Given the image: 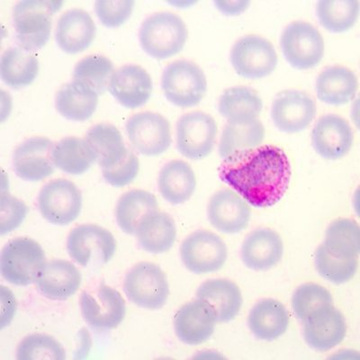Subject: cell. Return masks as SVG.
<instances>
[{
	"label": "cell",
	"mask_w": 360,
	"mask_h": 360,
	"mask_svg": "<svg viewBox=\"0 0 360 360\" xmlns=\"http://www.w3.org/2000/svg\"><path fill=\"white\" fill-rule=\"evenodd\" d=\"M158 208L159 205L153 193L134 189L125 192L119 198L115 207V220L122 231L135 236L144 218L158 211Z\"/></svg>",
	"instance_id": "cell-34"
},
{
	"label": "cell",
	"mask_w": 360,
	"mask_h": 360,
	"mask_svg": "<svg viewBox=\"0 0 360 360\" xmlns=\"http://www.w3.org/2000/svg\"><path fill=\"white\" fill-rule=\"evenodd\" d=\"M262 109L259 93L244 86L225 90L218 102V111L229 124H244L258 120Z\"/></svg>",
	"instance_id": "cell-30"
},
{
	"label": "cell",
	"mask_w": 360,
	"mask_h": 360,
	"mask_svg": "<svg viewBox=\"0 0 360 360\" xmlns=\"http://www.w3.org/2000/svg\"><path fill=\"white\" fill-rule=\"evenodd\" d=\"M134 5L133 0H98L95 2V13L104 27L117 28L131 18Z\"/></svg>",
	"instance_id": "cell-43"
},
{
	"label": "cell",
	"mask_w": 360,
	"mask_h": 360,
	"mask_svg": "<svg viewBox=\"0 0 360 360\" xmlns=\"http://www.w3.org/2000/svg\"><path fill=\"white\" fill-rule=\"evenodd\" d=\"M34 284L44 297L63 301L79 291L82 284V275L72 262L53 259L45 263Z\"/></svg>",
	"instance_id": "cell-23"
},
{
	"label": "cell",
	"mask_w": 360,
	"mask_h": 360,
	"mask_svg": "<svg viewBox=\"0 0 360 360\" xmlns=\"http://www.w3.org/2000/svg\"><path fill=\"white\" fill-rule=\"evenodd\" d=\"M359 82L352 70L343 66L327 68L318 76L315 90L319 101L332 105H342L354 101Z\"/></svg>",
	"instance_id": "cell-28"
},
{
	"label": "cell",
	"mask_w": 360,
	"mask_h": 360,
	"mask_svg": "<svg viewBox=\"0 0 360 360\" xmlns=\"http://www.w3.org/2000/svg\"><path fill=\"white\" fill-rule=\"evenodd\" d=\"M303 323L305 342L317 352H328L345 339V318L333 304L314 311Z\"/></svg>",
	"instance_id": "cell-17"
},
{
	"label": "cell",
	"mask_w": 360,
	"mask_h": 360,
	"mask_svg": "<svg viewBox=\"0 0 360 360\" xmlns=\"http://www.w3.org/2000/svg\"><path fill=\"white\" fill-rule=\"evenodd\" d=\"M172 4L173 6H176V8H186V6H191L193 4H195V2H189V1H181V2H179V1H176V2H172Z\"/></svg>",
	"instance_id": "cell-47"
},
{
	"label": "cell",
	"mask_w": 360,
	"mask_h": 360,
	"mask_svg": "<svg viewBox=\"0 0 360 360\" xmlns=\"http://www.w3.org/2000/svg\"><path fill=\"white\" fill-rule=\"evenodd\" d=\"M333 304V295L323 285L307 283L300 285L292 297V308L302 323L314 311Z\"/></svg>",
	"instance_id": "cell-42"
},
{
	"label": "cell",
	"mask_w": 360,
	"mask_h": 360,
	"mask_svg": "<svg viewBox=\"0 0 360 360\" xmlns=\"http://www.w3.org/2000/svg\"><path fill=\"white\" fill-rule=\"evenodd\" d=\"M56 144L49 138L34 136L22 141L15 150L13 167L15 174L25 181L38 182L53 174Z\"/></svg>",
	"instance_id": "cell-15"
},
{
	"label": "cell",
	"mask_w": 360,
	"mask_h": 360,
	"mask_svg": "<svg viewBox=\"0 0 360 360\" xmlns=\"http://www.w3.org/2000/svg\"><path fill=\"white\" fill-rule=\"evenodd\" d=\"M265 134L264 125L259 119L244 124L228 123L221 135L220 157L226 160L236 154L255 149L262 146Z\"/></svg>",
	"instance_id": "cell-36"
},
{
	"label": "cell",
	"mask_w": 360,
	"mask_h": 360,
	"mask_svg": "<svg viewBox=\"0 0 360 360\" xmlns=\"http://www.w3.org/2000/svg\"><path fill=\"white\" fill-rule=\"evenodd\" d=\"M275 47L259 35H246L233 44L231 63L238 75L248 79H259L271 75L278 66Z\"/></svg>",
	"instance_id": "cell-11"
},
{
	"label": "cell",
	"mask_w": 360,
	"mask_h": 360,
	"mask_svg": "<svg viewBox=\"0 0 360 360\" xmlns=\"http://www.w3.org/2000/svg\"><path fill=\"white\" fill-rule=\"evenodd\" d=\"M290 317L285 305L276 299L258 302L250 311L248 326L253 336L263 342H273L284 335Z\"/></svg>",
	"instance_id": "cell-26"
},
{
	"label": "cell",
	"mask_w": 360,
	"mask_h": 360,
	"mask_svg": "<svg viewBox=\"0 0 360 360\" xmlns=\"http://www.w3.org/2000/svg\"><path fill=\"white\" fill-rule=\"evenodd\" d=\"M162 89L167 101L176 107L194 108L207 94V79L198 64L179 60L163 70Z\"/></svg>",
	"instance_id": "cell-5"
},
{
	"label": "cell",
	"mask_w": 360,
	"mask_h": 360,
	"mask_svg": "<svg viewBox=\"0 0 360 360\" xmlns=\"http://www.w3.org/2000/svg\"><path fill=\"white\" fill-rule=\"evenodd\" d=\"M314 265L318 274L335 285L352 281L358 271L359 258H342L328 252L321 244L315 252Z\"/></svg>",
	"instance_id": "cell-39"
},
{
	"label": "cell",
	"mask_w": 360,
	"mask_h": 360,
	"mask_svg": "<svg viewBox=\"0 0 360 360\" xmlns=\"http://www.w3.org/2000/svg\"><path fill=\"white\" fill-rule=\"evenodd\" d=\"M281 46L287 62L295 69L302 70L316 67L326 51L320 31L305 21L292 22L284 29Z\"/></svg>",
	"instance_id": "cell-7"
},
{
	"label": "cell",
	"mask_w": 360,
	"mask_h": 360,
	"mask_svg": "<svg viewBox=\"0 0 360 360\" xmlns=\"http://www.w3.org/2000/svg\"><path fill=\"white\" fill-rule=\"evenodd\" d=\"M197 299L207 304L214 311L217 323H221L236 319L243 303L239 287L225 278L209 279L202 283L198 289Z\"/></svg>",
	"instance_id": "cell-25"
},
{
	"label": "cell",
	"mask_w": 360,
	"mask_h": 360,
	"mask_svg": "<svg viewBox=\"0 0 360 360\" xmlns=\"http://www.w3.org/2000/svg\"><path fill=\"white\" fill-rule=\"evenodd\" d=\"M215 8L224 15H239L246 11L250 5V1H223L218 0L214 3Z\"/></svg>",
	"instance_id": "cell-46"
},
{
	"label": "cell",
	"mask_w": 360,
	"mask_h": 360,
	"mask_svg": "<svg viewBox=\"0 0 360 360\" xmlns=\"http://www.w3.org/2000/svg\"><path fill=\"white\" fill-rule=\"evenodd\" d=\"M82 192L72 181L65 179L51 180L43 186L38 195L41 217L50 224L66 226L82 214Z\"/></svg>",
	"instance_id": "cell-10"
},
{
	"label": "cell",
	"mask_w": 360,
	"mask_h": 360,
	"mask_svg": "<svg viewBox=\"0 0 360 360\" xmlns=\"http://www.w3.org/2000/svg\"><path fill=\"white\" fill-rule=\"evenodd\" d=\"M316 104L300 90H285L273 101V124L283 133L295 134L307 129L316 115Z\"/></svg>",
	"instance_id": "cell-16"
},
{
	"label": "cell",
	"mask_w": 360,
	"mask_h": 360,
	"mask_svg": "<svg viewBox=\"0 0 360 360\" xmlns=\"http://www.w3.org/2000/svg\"><path fill=\"white\" fill-rule=\"evenodd\" d=\"M96 27L89 13L72 8L58 19L56 41L60 49L69 54H78L94 43Z\"/></svg>",
	"instance_id": "cell-22"
},
{
	"label": "cell",
	"mask_w": 360,
	"mask_h": 360,
	"mask_svg": "<svg viewBox=\"0 0 360 360\" xmlns=\"http://www.w3.org/2000/svg\"><path fill=\"white\" fill-rule=\"evenodd\" d=\"M180 258L183 265L193 274H211L224 268L228 259V249L217 233L199 230L183 240Z\"/></svg>",
	"instance_id": "cell-9"
},
{
	"label": "cell",
	"mask_w": 360,
	"mask_h": 360,
	"mask_svg": "<svg viewBox=\"0 0 360 360\" xmlns=\"http://www.w3.org/2000/svg\"><path fill=\"white\" fill-rule=\"evenodd\" d=\"M284 243L276 231L262 228L250 233L243 240L242 259L246 268L254 271H266L281 262Z\"/></svg>",
	"instance_id": "cell-24"
},
{
	"label": "cell",
	"mask_w": 360,
	"mask_h": 360,
	"mask_svg": "<svg viewBox=\"0 0 360 360\" xmlns=\"http://www.w3.org/2000/svg\"><path fill=\"white\" fill-rule=\"evenodd\" d=\"M114 72V64L108 57L95 54L83 58L76 64L73 79L84 83L101 96L108 89Z\"/></svg>",
	"instance_id": "cell-40"
},
{
	"label": "cell",
	"mask_w": 360,
	"mask_h": 360,
	"mask_svg": "<svg viewBox=\"0 0 360 360\" xmlns=\"http://www.w3.org/2000/svg\"><path fill=\"white\" fill-rule=\"evenodd\" d=\"M188 30L179 15L172 12L155 13L141 25V49L156 60L169 59L184 49Z\"/></svg>",
	"instance_id": "cell-3"
},
{
	"label": "cell",
	"mask_w": 360,
	"mask_h": 360,
	"mask_svg": "<svg viewBox=\"0 0 360 360\" xmlns=\"http://www.w3.org/2000/svg\"><path fill=\"white\" fill-rule=\"evenodd\" d=\"M354 134L348 121L338 115L321 117L311 131V144L323 159L336 160L352 150Z\"/></svg>",
	"instance_id": "cell-19"
},
{
	"label": "cell",
	"mask_w": 360,
	"mask_h": 360,
	"mask_svg": "<svg viewBox=\"0 0 360 360\" xmlns=\"http://www.w3.org/2000/svg\"><path fill=\"white\" fill-rule=\"evenodd\" d=\"M217 321L205 302L195 299L180 307L174 317V330L180 342L189 346L207 342L213 335Z\"/></svg>",
	"instance_id": "cell-21"
},
{
	"label": "cell",
	"mask_w": 360,
	"mask_h": 360,
	"mask_svg": "<svg viewBox=\"0 0 360 360\" xmlns=\"http://www.w3.org/2000/svg\"><path fill=\"white\" fill-rule=\"evenodd\" d=\"M46 262L44 250L37 240L18 237L1 250L0 273L9 284L27 287L37 281Z\"/></svg>",
	"instance_id": "cell-4"
},
{
	"label": "cell",
	"mask_w": 360,
	"mask_h": 360,
	"mask_svg": "<svg viewBox=\"0 0 360 360\" xmlns=\"http://www.w3.org/2000/svg\"><path fill=\"white\" fill-rule=\"evenodd\" d=\"M66 350L56 338L44 333L30 334L18 344V360H64Z\"/></svg>",
	"instance_id": "cell-41"
},
{
	"label": "cell",
	"mask_w": 360,
	"mask_h": 360,
	"mask_svg": "<svg viewBox=\"0 0 360 360\" xmlns=\"http://www.w3.org/2000/svg\"><path fill=\"white\" fill-rule=\"evenodd\" d=\"M140 172L138 157L130 150L125 159L110 169L102 170L103 179L114 188H120L131 184Z\"/></svg>",
	"instance_id": "cell-45"
},
{
	"label": "cell",
	"mask_w": 360,
	"mask_h": 360,
	"mask_svg": "<svg viewBox=\"0 0 360 360\" xmlns=\"http://www.w3.org/2000/svg\"><path fill=\"white\" fill-rule=\"evenodd\" d=\"M80 309L89 326L96 330H112L120 326L127 314V304L117 289L101 283L80 295Z\"/></svg>",
	"instance_id": "cell-13"
},
{
	"label": "cell",
	"mask_w": 360,
	"mask_h": 360,
	"mask_svg": "<svg viewBox=\"0 0 360 360\" xmlns=\"http://www.w3.org/2000/svg\"><path fill=\"white\" fill-rule=\"evenodd\" d=\"M98 96L94 89L73 79L57 92L56 107L59 114L68 120L85 122L94 115Z\"/></svg>",
	"instance_id": "cell-29"
},
{
	"label": "cell",
	"mask_w": 360,
	"mask_h": 360,
	"mask_svg": "<svg viewBox=\"0 0 360 360\" xmlns=\"http://www.w3.org/2000/svg\"><path fill=\"white\" fill-rule=\"evenodd\" d=\"M219 176L250 205L269 208L285 197L292 169L282 148L266 144L224 160Z\"/></svg>",
	"instance_id": "cell-1"
},
{
	"label": "cell",
	"mask_w": 360,
	"mask_h": 360,
	"mask_svg": "<svg viewBox=\"0 0 360 360\" xmlns=\"http://www.w3.org/2000/svg\"><path fill=\"white\" fill-rule=\"evenodd\" d=\"M53 160L56 168L66 174L79 176L91 168L96 157L85 138L69 136L54 146Z\"/></svg>",
	"instance_id": "cell-35"
},
{
	"label": "cell",
	"mask_w": 360,
	"mask_h": 360,
	"mask_svg": "<svg viewBox=\"0 0 360 360\" xmlns=\"http://www.w3.org/2000/svg\"><path fill=\"white\" fill-rule=\"evenodd\" d=\"M217 129V122L207 112L195 111L182 115L176 122V149L186 159H205L214 149Z\"/></svg>",
	"instance_id": "cell-12"
},
{
	"label": "cell",
	"mask_w": 360,
	"mask_h": 360,
	"mask_svg": "<svg viewBox=\"0 0 360 360\" xmlns=\"http://www.w3.org/2000/svg\"><path fill=\"white\" fill-rule=\"evenodd\" d=\"M63 3L53 0H24L13 8V24L19 46L34 53L50 39L53 19Z\"/></svg>",
	"instance_id": "cell-2"
},
{
	"label": "cell",
	"mask_w": 360,
	"mask_h": 360,
	"mask_svg": "<svg viewBox=\"0 0 360 360\" xmlns=\"http://www.w3.org/2000/svg\"><path fill=\"white\" fill-rule=\"evenodd\" d=\"M85 140L94 150L96 162L102 170L114 168L130 152L125 146L123 135L112 124H98L89 128Z\"/></svg>",
	"instance_id": "cell-31"
},
{
	"label": "cell",
	"mask_w": 360,
	"mask_h": 360,
	"mask_svg": "<svg viewBox=\"0 0 360 360\" xmlns=\"http://www.w3.org/2000/svg\"><path fill=\"white\" fill-rule=\"evenodd\" d=\"M40 64L34 53L20 46L8 48L0 60V77L6 86L20 89L37 79Z\"/></svg>",
	"instance_id": "cell-33"
},
{
	"label": "cell",
	"mask_w": 360,
	"mask_h": 360,
	"mask_svg": "<svg viewBox=\"0 0 360 360\" xmlns=\"http://www.w3.org/2000/svg\"><path fill=\"white\" fill-rule=\"evenodd\" d=\"M28 214L25 202L2 191L0 198V234L2 236L20 227Z\"/></svg>",
	"instance_id": "cell-44"
},
{
	"label": "cell",
	"mask_w": 360,
	"mask_h": 360,
	"mask_svg": "<svg viewBox=\"0 0 360 360\" xmlns=\"http://www.w3.org/2000/svg\"><path fill=\"white\" fill-rule=\"evenodd\" d=\"M316 13L321 27L333 33H344L356 25L359 15L356 0H321Z\"/></svg>",
	"instance_id": "cell-37"
},
{
	"label": "cell",
	"mask_w": 360,
	"mask_h": 360,
	"mask_svg": "<svg viewBox=\"0 0 360 360\" xmlns=\"http://www.w3.org/2000/svg\"><path fill=\"white\" fill-rule=\"evenodd\" d=\"M158 186L164 200L173 205L185 204L197 188V176L188 162L172 160L160 170Z\"/></svg>",
	"instance_id": "cell-27"
},
{
	"label": "cell",
	"mask_w": 360,
	"mask_h": 360,
	"mask_svg": "<svg viewBox=\"0 0 360 360\" xmlns=\"http://www.w3.org/2000/svg\"><path fill=\"white\" fill-rule=\"evenodd\" d=\"M328 252L342 258H359L360 252L359 226L355 220L340 218L327 228L323 243Z\"/></svg>",
	"instance_id": "cell-38"
},
{
	"label": "cell",
	"mask_w": 360,
	"mask_h": 360,
	"mask_svg": "<svg viewBox=\"0 0 360 360\" xmlns=\"http://www.w3.org/2000/svg\"><path fill=\"white\" fill-rule=\"evenodd\" d=\"M135 236L144 252L150 254L165 253L176 243L175 221L164 212H153L141 221Z\"/></svg>",
	"instance_id": "cell-32"
},
{
	"label": "cell",
	"mask_w": 360,
	"mask_h": 360,
	"mask_svg": "<svg viewBox=\"0 0 360 360\" xmlns=\"http://www.w3.org/2000/svg\"><path fill=\"white\" fill-rule=\"evenodd\" d=\"M108 90L124 108L137 109L146 105L153 95L152 77L143 68L127 64L112 73Z\"/></svg>",
	"instance_id": "cell-20"
},
{
	"label": "cell",
	"mask_w": 360,
	"mask_h": 360,
	"mask_svg": "<svg viewBox=\"0 0 360 360\" xmlns=\"http://www.w3.org/2000/svg\"><path fill=\"white\" fill-rule=\"evenodd\" d=\"M207 217L212 226L220 233L237 234L249 226L252 208L233 189H223L209 201Z\"/></svg>",
	"instance_id": "cell-18"
},
{
	"label": "cell",
	"mask_w": 360,
	"mask_h": 360,
	"mask_svg": "<svg viewBox=\"0 0 360 360\" xmlns=\"http://www.w3.org/2000/svg\"><path fill=\"white\" fill-rule=\"evenodd\" d=\"M128 139L141 155H162L172 143L168 119L153 112H141L131 115L125 124Z\"/></svg>",
	"instance_id": "cell-14"
},
{
	"label": "cell",
	"mask_w": 360,
	"mask_h": 360,
	"mask_svg": "<svg viewBox=\"0 0 360 360\" xmlns=\"http://www.w3.org/2000/svg\"><path fill=\"white\" fill-rule=\"evenodd\" d=\"M117 240L110 231L96 224L73 228L67 239V252L77 264L86 268L93 262L108 264L117 252Z\"/></svg>",
	"instance_id": "cell-8"
},
{
	"label": "cell",
	"mask_w": 360,
	"mask_h": 360,
	"mask_svg": "<svg viewBox=\"0 0 360 360\" xmlns=\"http://www.w3.org/2000/svg\"><path fill=\"white\" fill-rule=\"evenodd\" d=\"M124 292L128 300L137 307L160 310L165 307L169 297L168 278L159 265L140 262L125 276Z\"/></svg>",
	"instance_id": "cell-6"
}]
</instances>
